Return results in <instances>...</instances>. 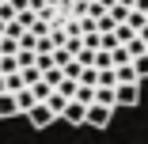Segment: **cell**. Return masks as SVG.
I'll list each match as a JSON object with an SVG mask.
<instances>
[{"label":"cell","instance_id":"1","mask_svg":"<svg viewBox=\"0 0 148 144\" xmlns=\"http://www.w3.org/2000/svg\"><path fill=\"white\" fill-rule=\"evenodd\" d=\"M110 118H114V110H110V106H99V102L87 106V125H91V129H106Z\"/></svg>","mask_w":148,"mask_h":144},{"label":"cell","instance_id":"2","mask_svg":"<svg viewBox=\"0 0 148 144\" xmlns=\"http://www.w3.org/2000/svg\"><path fill=\"white\" fill-rule=\"evenodd\" d=\"M27 121H31L34 129H46V125H49V121H57V118H53V110H49L46 102H34L31 110H27Z\"/></svg>","mask_w":148,"mask_h":144},{"label":"cell","instance_id":"3","mask_svg":"<svg viewBox=\"0 0 148 144\" xmlns=\"http://www.w3.org/2000/svg\"><path fill=\"white\" fill-rule=\"evenodd\" d=\"M140 102V83H118V106H137Z\"/></svg>","mask_w":148,"mask_h":144},{"label":"cell","instance_id":"4","mask_svg":"<svg viewBox=\"0 0 148 144\" xmlns=\"http://www.w3.org/2000/svg\"><path fill=\"white\" fill-rule=\"evenodd\" d=\"M61 118H65L69 125H87V106H84V102H69V106L61 110Z\"/></svg>","mask_w":148,"mask_h":144},{"label":"cell","instance_id":"5","mask_svg":"<svg viewBox=\"0 0 148 144\" xmlns=\"http://www.w3.org/2000/svg\"><path fill=\"white\" fill-rule=\"evenodd\" d=\"M95 102H99V106L118 110V87H95Z\"/></svg>","mask_w":148,"mask_h":144},{"label":"cell","instance_id":"6","mask_svg":"<svg viewBox=\"0 0 148 144\" xmlns=\"http://www.w3.org/2000/svg\"><path fill=\"white\" fill-rule=\"evenodd\" d=\"M15 114H19V106H15V95H0V118H15Z\"/></svg>","mask_w":148,"mask_h":144},{"label":"cell","instance_id":"7","mask_svg":"<svg viewBox=\"0 0 148 144\" xmlns=\"http://www.w3.org/2000/svg\"><path fill=\"white\" fill-rule=\"evenodd\" d=\"M114 80H118V83H137V72H133V61H129V65H118V68H114Z\"/></svg>","mask_w":148,"mask_h":144},{"label":"cell","instance_id":"8","mask_svg":"<svg viewBox=\"0 0 148 144\" xmlns=\"http://www.w3.org/2000/svg\"><path fill=\"white\" fill-rule=\"evenodd\" d=\"M15 106H19V114H27L34 106V95H31V87H23V91H15Z\"/></svg>","mask_w":148,"mask_h":144},{"label":"cell","instance_id":"9","mask_svg":"<svg viewBox=\"0 0 148 144\" xmlns=\"http://www.w3.org/2000/svg\"><path fill=\"white\" fill-rule=\"evenodd\" d=\"M133 72H137V83H144V80H148V53L133 57Z\"/></svg>","mask_w":148,"mask_h":144},{"label":"cell","instance_id":"10","mask_svg":"<svg viewBox=\"0 0 148 144\" xmlns=\"http://www.w3.org/2000/svg\"><path fill=\"white\" fill-rule=\"evenodd\" d=\"M133 12H140V15H148V0H133Z\"/></svg>","mask_w":148,"mask_h":144},{"label":"cell","instance_id":"11","mask_svg":"<svg viewBox=\"0 0 148 144\" xmlns=\"http://www.w3.org/2000/svg\"><path fill=\"white\" fill-rule=\"evenodd\" d=\"M140 42H144V46H148V23H144V31H140Z\"/></svg>","mask_w":148,"mask_h":144},{"label":"cell","instance_id":"12","mask_svg":"<svg viewBox=\"0 0 148 144\" xmlns=\"http://www.w3.org/2000/svg\"><path fill=\"white\" fill-rule=\"evenodd\" d=\"M0 95H4V76H0Z\"/></svg>","mask_w":148,"mask_h":144}]
</instances>
